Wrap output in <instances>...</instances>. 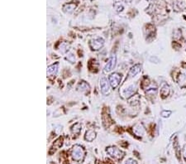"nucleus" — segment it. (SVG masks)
Segmentation results:
<instances>
[{"mask_svg":"<svg viewBox=\"0 0 186 164\" xmlns=\"http://www.w3.org/2000/svg\"><path fill=\"white\" fill-rule=\"evenodd\" d=\"M71 157L73 160L78 163L83 161L85 157V150L84 149V147L78 144L75 145L71 150Z\"/></svg>","mask_w":186,"mask_h":164,"instance_id":"f257e3e1","label":"nucleus"},{"mask_svg":"<svg viewBox=\"0 0 186 164\" xmlns=\"http://www.w3.org/2000/svg\"><path fill=\"white\" fill-rule=\"evenodd\" d=\"M106 152L108 153V154H109L110 157H112L113 158H114L116 160H122L124 157V154H125L122 150H120L118 147H113V146L107 147Z\"/></svg>","mask_w":186,"mask_h":164,"instance_id":"f03ea898","label":"nucleus"},{"mask_svg":"<svg viewBox=\"0 0 186 164\" xmlns=\"http://www.w3.org/2000/svg\"><path fill=\"white\" fill-rule=\"evenodd\" d=\"M103 45H104V40L101 37L94 38L93 40H91L89 42V46H90L91 49L93 51H98V50L101 49L103 46Z\"/></svg>","mask_w":186,"mask_h":164,"instance_id":"7ed1b4c3","label":"nucleus"},{"mask_svg":"<svg viewBox=\"0 0 186 164\" xmlns=\"http://www.w3.org/2000/svg\"><path fill=\"white\" fill-rule=\"evenodd\" d=\"M116 62H117V56L115 55H113L109 59V60L107 61V64L104 67V71L106 73L112 71L116 66Z\"/></svg>","mask_w":186,"mask_h":164,"instance_id":"20e7f679","label":"nucleus"},{"mask_svg":"<svg viewBox=\"0 0 186 164\" xmlns=\"http://www.w3.org/2000/svg\"><path fill=\"white\" fill-rule=\"evenodd\" d=\"M121 80H122V76L121 75H119L118 73H113L112 74L109 76V82L111 86L113 88H117L120 82H121Z\"/></svg>","mask_w":186,"mask_h":164,"instance_id":"39448f33","label":"nucleus"},{"mask_svg":"<svg viewBox=\"0 0 186 164\" xmlns=\"http://www.w3.org/2000/svg\"><path fill=\"white\" fill-rule=\"evenodd\" d=\"M110 82L108 81L106 78H102L100 80V88L102 93L103 95H108L110 92Z\"/></svg>","mask_w":186,"mask_h":164,"instance_id":"423d86ee","label":"nucleus"},{"mask_svg":"<svg viewBox=\"0 0 186 164\" xmlns=\"http://www.w3.org/2000/svg\"><path fill=\"white\" fill-rule=\"evenodd\" d=\"M136 91V85H131V86H129L127 87V89H124V90L122 92V96L124 98H126V99H129V98H131L132 95H134V93H135Z\"/></svg>","mask_w":186,"mask_h":164,"instance_id":"0eeeda50","label":"nucleus"},{"mask_svg":"<svg viewBox=\"0 0 186 164\" xmlns=\"http://www.w3.org/2000/svg\"><path fill=\"white\" fill-rule=\"evenodd\" d=\"M63 138L62 137H60L59 138H57L56 141H55V143H53V145L51 146V149H50V151H49V153L50 154H53L57 149H59L60 147H61L62 145H63Z\"/></svg>","mask_w":186,"mask_h":164,"instance_id":"6e6552de","label":"nucleus"},{"mask_svg":"<svg viewBox=\"0 0 186 164\" xmlns=\"http://www.w3.org/2000/svg\"><path fill=\"white\" fill-rule=\"evenodd\" d=\"M58 63H55L52 64L51 66H49L47 67V76H54L56 75L57 71H58Z\"/></svg>","mask_w":186,"mask_h":164,"instance_id":"1a4fd4ad","label":"nucleus"},{"mask_svg":"<svg viewBox=\"0 0 186 164\" xmlns=\"http://www.w3.org/2000/svg\"><path fill=\"white\" fill-rule=\"evenodd\" d=\"M141 70H142V65L136 64L130 69L129 72H128V76H129V77H133L136 75H137Z\"/></svg>","mask_w":186,"mask_h":164,"instance_id":"9d476101","label":"nucleus"},{"mask_svg":"<svg viewBox=\"0 0 186 164\" xmlns=\"http://www.w3.org/2000/svg\"><path fill=\"white\" fill-rule=\"evenodd\" d=\"M77 90H78L79 91H81V92L89 93V90H90V87H89V86L86 82H85V81H81V82L78 85Z\"/></svg>","mask_w":186,"mask_h":164,"instance_id":"9b49d317","label":"nucleus"},{"mask_svg":"<svg viewBox=\"0 0 186 164\" xmlns=\"http://www.w3.org/2000/svg\"><path fill=\"white\" fill-rule=\"evenodd\" d=\"M76 3H66L63 6V11L66 13H71L76 8Z\"/></svg>","mask_w":186,"mask_h":164,"instance_id":"f8f14e48","label":"nucleus"},{"mask_svg":"<svg viewBox=\"0 0 186 164\" xmlns=\"http://www.w3.org/2000/svg\"><path fill=\"white\" fill-rule=\"evenodd\" d=\"M89 69L92 72H97L99 70V63L95 60H90L88 64Z\"/></svg>","mask_w":186,"mask_h":164,"instance_id":"ddd939ff","label":"nucleus"},{"mask_svg":"<svg viewBox=\"0 0 186 164\" xmlns=\"http://www.w3.org/2000/svg\"><path fill=\"white\" fill-rule=\"evenodd\" d=\"M96 138V133L93 130H89L85 133V138L86 141L88 142H93V140Z\"/></svg>","mask_w":186,"mask_h":164,"instance_id":"4468645a","label":"nucleus"},{"mask_svg":"<svg viewBox=\"0 0 186 164\" xmlns=\"http://www.w3.org/2000/svg\"><path fill=\"white\" fill-rule=\"evenodd\" d=\"M169 92H170V88H169V86L167 84H165L163 86L161 87V95L163 99L166 98L169 95Z\"/></svg>","mask_w":186,"mask_h":164,"instance_id":"2eb2a0df","label":"nucleus"},{"mask_svg":"<svg viewBox=\"0 0 186 164\" xmlns=\"http://www.w3.org/2000/svg\"><path fill=\"white\" fill-rule=\"evenodd\" d=\"M103 125H104L106 128L109 127L110 125L113 123V120H111L109 114H105V113L103 114Z\"/></svg>","mask_w":186,"mask_h":164,"instance_id":"dca6fc26","label":"nucleus"},{"mask_svg":"<svg viewBox=\"0 0 186 164\" xmlns=\"http://www.w3.org/2000/svg\"><path fill=\"white\" fill-rule=\"evenodd\" d=\"M178 83L181 88L186 87V76L184 74H179L178 76Z\"/></svg>","mask_w":186,"mask_h":164,"instance_id":"f3484780","label":"nucleus"},{"mask_svg":"<svg viewBox=\"0 0 186 164\" xmlns=\"http://www.w3.org/2000/svg\"><path fill=\"white\" fill-rule=\"evenodd\" d=\"M81 129H82V126L79 123H77L75 124H74L71 128V131L73 133V134H75V135H79V133L81 132Z\"/></svg>","mask_w":186,"mask_h":164,"instance_id":"a211bd4d","label":"nucleus"},{"mask_svg":"<svg viewBox=\"0 0 186 164\" xmlns=\"http://www.w3.org/2000/svg\"><path fill=\"white\" fill-rule=\"evenodd\" d=\"M133 131L136 135L138 136H142L144 133V129L143 127L141 124H137L133 128Z\"/></svg>","mask_w":186,"mask_h":164,"instance_id":"6ab92c4d","label":"nucleus"},{"mask_svg":"<svg viewBox=\"0 0 186 164\" xmlns=\"http://www.w3.org/2000/svg\"><path fill=\"white\" fill-rule=\"evenodd\" d=\"M68 47H69V46L67 44L65 43V42H61L60 45L59 49L62 53H65V52H66L68 51Z\"/></svg>","mask_w":186,"mask_h":164,"instance_id":"aec40b11","label":"nucleus"},{"mask_svg":"<svg viewBox=\"0 0 186 164\" xmlns=\"http://www.w3.org/2000/svg\"><path fill=\"white\" fill-rule=\"evenodd\" d=\"M130 100H129V103L132 104L133 103V101H135L136 104H138V102H139V99H140V97H139V95H136L135 96H132L131 98H129Z\"/></svg>","mask_w":186,"mask_h":164,"instance_id":"412c9836","label":"nucleus"},{"mask_svg":"<svg viewBox=\"0 0 186 164\" xmlns=\"http://www.w3.org/2000/svg\"><path fill=\"white\" fill-rule=\"evenodd\" d=\"M66 60H67L68 61H70V63H75V56H74L73 54H70L67 57H66Z\"/></svg>","mask_w":186,"mask_h":164,"instance_id":"4be33fe9","label":"nucleus"},{"mask_svg":"<svg viewBox=\"0 0 186 164\" xmlns=\"http://www.w3.org/2000/svg\"><path fill=\"white\" fill-rule=\"evenodd\" d=\"M149 85H150V81H149V80H148L147 78H145L144 80L142 81V88L145 89L146 87H147Z\"/></svg>","mask_w":186,"mask_h":164,"instance_id":"5701e85b","label":"nucleus"},{"mask_svg":"<svg viewBox=\"0 0 186 164\" xmlns=\"http://www.w3.org/2000/svg\"><path fill=\"white\" fill-rule=\"evenodd\" d=\"M170 114H171V111H169V110H163V111L161 112V116L164 117V118L169 117Z\"/></svg>","mask_w":186,"mask_h":164,"instance_id":"b1692460","label":"nucleus"},{"mask_svg":"<svg viewBox=\"0 0 186 164\" xmlns=\"http://www.w3.org/2000/svg\"><path fill=\"white\" fill-rule=\"evenodd\" d=\"M125 164H137V162L136 160H134L133 158H129L126 161Z\"/></svg>","mask_w":186,"mask_h":164,"instance_id":"393cba45","label":"nucleus"},{"mask_svg":"<svg viewBox=\"0 0 186 164\" xmlns=\"http://www.w3.org/2000/svg\"><path fill=\"white\" fill-rule=\"evenodd\" d=\"M146 93H147V94H149V95H155V94L156 93V88H155V89L152 88V89L148 90L146 91Z\"/></svg>","mask_w":186,"mask_h":164,"instance_id":"a878e982","label":"nucleus"},{"mask_svg":"<svg viewBox=\"0 0 186 164\" xmlns=\"http://www.w3.org/2000/svg\"><path fill=\"white\" fill-rule=\"evenodd\" d=\"M150 60L152 62V61H155V63H158L159 62V59L156 57V56H152L151 58H150Z\"/></svg>","mask_w":186,"mask_h":164,"instance_id":"bb28decb","label":"nucleus"},{"mask_svg":"<svg viewBox=\"0 0 186 164\" xmlns=\"http://www.w3.org/2000/svg\"><path fill=\"white\" fill-rule=\"evenodd\" d=\"M118 8H116V10H117V12H120V11H122V9H123V6H122V5H121V4H119V3H118Z\"/></svg>","mask_w":186,"mask_h":164,"instance_id":"cd10ccee","label":"nucleus"},{"mask_svg":"<svg viewBox=\"0 0 186 164\" xmlns=\"http://www.w3.org/2000/svg\"><path fill=\"white\" fill-rule=\"evenodd\" d=\"M183 156H184L185 159L186 160V145H185L184 147H183Z\"/></svg>","mask_w":186,"mask_h":164,"instance_id":"c85d7f7f","label":"nucleus"},{"mask_svg":"<svg viewBox=\"0 0 186 164\" xmlns=\"http://www.w3.org/2000/svg\"><path fill=\"white\" fill-rule=\"evenodd\" d=\"M107 164H114V163H113L112 161H110L109 159H108V160H107Z\"/></svg>","mask_w":186,"mask_h":164,"instance_id":"c756f323","label":"nucleus"},{"mask_svg":"<svg viewBox=\"0 0 186 164\" xmlns=\"http://www.w3.org/2000/svg\"><path fill=\"white\" fill-rule=\"evenodd\" d=\"M146 1H148V2H153V1H155V0H146Z\"/></svg>","mask_w":186,"mask_h":164,"instance_id":"7c9ffc66","label":"nucleus"}]
</instances>
